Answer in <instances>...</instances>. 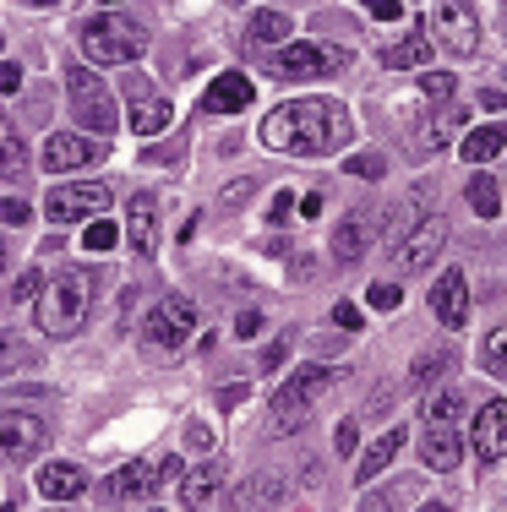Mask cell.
Segmentation results:
<instances>
[{
    "label": "cell",
    "mask_w": 507,
    "mask_h": 512,
    "mask_svg": "<svg viewBox=\"0 0 507 512\" xmlns=\"http://www.w3.org/2000/svg\"><path fill=\"white\" fill-rule=\"evenodd\" d=\"M262 142L273 153H300V158L333 153L349 142V115L333 99H289L262 120Z\"/></svg>",
    "instance_id": "6da1fadb"
},
{
    "label": "cell",
    "mask_w": 507,
    "mask_h": 512,
    "mask_svg": "<svg viewBox=\"0 0 507 512\" xmlns=\"http://www.w3.org/2000/svg\"><path fill=\"white\" fill-rule=\"evenodd\" d=\"M88 311H93V278L88 273H60L50 284V295L39 300V333L44 338H71L88 327Z\"/></svg>",
    "instance_id": "7a4b0ae2"
},
{
    "label": "cell",
    "mask_w": 507,
    "mask_h": 512,
    "mask_svg": "<svg viewBox=\"0 0 507 512\" xmlns=\"http://www.w3.org/2000/svg\"><path fill=\"white\" fill-rule=\"evenodd\" d=\"M77 44H82V55L99 60V66H126V60H137L142 50H148V39H142L137 22L110 17V11L82 22V28H77Z\"/></svg>",
    "instance_id": "3957f363"
},
{
    "label": "cell",
    "mask_w": 507,
    "mask_h": 512,
    "mask_svg": "<svg viewBox=\"0 0 507 512\" xmlns=\"http://www.w3.org/2000/svg\"><path fill=\"white\" fill-rule=\"evenodd\" d=\"M431 33L448 55H475L480 50V22H475V6L469 0H431Z\"/></svg>",
    "instance_id": "277c9868"
},
{
    "label": "cell",
    "mask_w": 507,
    "mask_h": 512,
    "mask_svg": "<svg viewBox=\"0 0 507 512\" xmlns=\"http://www.w3.org/2000/svg\"><path fill=\"white\" fill-rule=\"evenodd\" d=\"M66 88H71V109H77L82 126L99 131V137H110V126H115V99H110V88H104L93 71H82V66L66 71Z\"/></svg>",
    "instance_id": "5b68a950"
},
{
    "label": "cell",
    "mask_w": 507,
    "mask_h": 512,
    "mask_svg": "<svg viewBox=\"0 0 507 512\" xmlns=\"http://www.w3.org/2000/svg\"><path fill=\"white\" fill-rule=\"evenodd\" d=\"M328 387H333V371H328V365H300V371L289 376L279 393H273V420H279V425H295L300 414H306V404H317Z\"/></svg>",
    "instance_id": "8992f818"
},
{
    "label": "cell",
    "mask_w": 507,
    "mask_h": 512,
    "mask_svg": "<svg viewBox=\"0 0 507 512\" xmlns=\"http://www.w3.org/2000/svg\"><path fill=\"white\" fill-rule=\"evenodd\" d=\"M344 50H333V44H311V39H295L284 44L279 55H273V71H279L284 82H300V77H322V71H338L344 66Z\"/></svg>",
    "instance_id": "52a82bcc"
},
{
    "label": "cell",
    "mask_w": 507,
    "mask_h": 512,
    "mask_svg": "<svg viewBox=\"0 0 507 512\" xmlns=\"http://www.w3.org/2000/svg\"><path fill=\"white\" fill-rule=\"evenodd\" d=\"M180 474V458H137V463H126V469H115V480H110V502H137V496H153L164 480H175Z\"/></svg>",
    "instance_id": "ba28073f"
},
{
    "label": "cell",
    "mask_w": 507,
    "mask_h": 512,
    "mask_svg": "<svg viewBox=\"0 0 507 512\" xmlns=\"http://www.w3.org/2000/svg\"><path fill=\"white\" fill-rule=\"evenodd\" d=\"M110 186H55L50 202H44V213L55 218V224H88V218L110 213Z\"/></svg>",
    "instance_id": "9c48e42d"
},
{
    "label": "cell",
    "mask_w": 507,
    "mask_h": 512,
    "mask_svg": "<svg viewBox=\"0 0 507 512\" xmlns=\"http://www.w3.org/2000/svg\"><path fill=\"white\" fill-rule=\"evenodd\" d=\"M191 327H197V306L175 295V300H159V306L148 311L142 338H148V344H159V349H180L191 338Z\"/></svg>",
    "instance_id": "30bf717a"
},
{
    "label": "cell",
    "mask_w": 507,
    "mask_h": 512,
    "mask_svg": "<svg viewBox=\"0 0 507 512\" xmlns=\"http://www.w3.org/2000/svg\"><path fill=\"white\" fill-rule=\"evenodd\" d=\"M442 240H448V218H442V213H431V218H420V224L409 229L404 240H398L393 262L404 267V273H420V267H431V256L442 251Z\"/></svg>",
    "instance_id": "8fae6325"
},
{
    "label": "cell",
    "mask_w": 507,
    "mask_h": 512,
    "mask_svg": "<svg viewBox=\"0 0 507 512\" xmlns=\"http://www.w3.org/2000/svg\"><path fill=\"white\" fill-rule=\"evenodd\" d=\"M0 442H6V463H28L44 442H50V431H44V420H33V414L6 409V420H0Z\"/></svg>",
    "instance_id": "7c38bea8"
},
{
    "label": "cell",
    "mask_w": 507,
    "mask_h": 512,
    "mask_svg": "<svg viewBox=\"0 0 507 512\" xmlns=\"http://www.w3.org/2000/svg\"><path fill=\"white\" fill-rule=\"evenodd\" d=\"M431 316H437L442 327H464L469 322V284L458 267H448V273L431 284Z\"/></svg>",
    "instance_id": "4fadbf2b"
},
{
    "label": "cell",
    "mask_w": 507,
    "mask_h": 512,
    "mask_svg": "<svg viewBox=\"0 0 507 512\" xmlns=\"http://www.w3.org/2000/svg\"><path fill=\"white\" fill-rule=\"evenodd\" d=\"M469 447H475L480 463L507 458V404H486L475 414V431H469Z\"/></svg>",
    "instance_id": "5bb4252c"
},
{
    "label": "cell",
    "mask_w": 507,
    "mask_h": 512,
    "mask_svg": "<svg viewBox=\"0 0 507 512\" xmlns=\"http://www.w3.org/2000/svg\"><path fill=\"white\" fill-rule=\"evenodd\" d=\"M93 158H104L99 137H71V131H55V137L44 142V169H82V164H93Z\"/></svg>",
    "instance_id": "9a60e30c"
},
{
    "label": "cell",
    "mask_w": 507,
    "mask_h": 512,
    "mask_svg": "<svg viewBox=\"0 0 507 512\" xmlns=\"http://www.w3.org/2000/svg\"><path fill=\"white\" fill-rule=\"evenodd\" d=\"M251 99H257V82L240 77V71H224V77H213V88L202 93V109H208V115H240Z\"/></svg>",
    "instance_id": "2e32d148"
},
{
    "label": "cell",
    "mask_w": 507,
    "mask_h": 512,
    "mask_svg": "<svg viewBox=\"0 0 507 512\" xmlns=\"http://www.w3.org/2000/svg\"><path fill=\"white\" fill-rule=\"evenodd\" d=\"M284 502V480L279 474H251V480H240L235 491H229V512H268Z\"/></svg>",
    "instance_id": "e0dca14e"
},
{
    "label": "cell",
    "mask_w": 507,
    "mask_h": 512,
    "mask_svg": "<svg viewBox=\"0 0 507 512\" xmlns=\"http://www.w3.org/2000/svg\"><path fill=\"white\" fill-rule=\"evenodd\" d=\"M420 458H426L431 469H458V458H464L458 425H426V436H420Z\"/></svg>",
    "instance_id": "ac0fdd59"
},
{
    "label": "cell",
    "mask_w": 507,
    "mask_h": 512,
    "mask_svg": "<svg viewBox=\"0 0 507 512\" xmlns=\"http://www.w3.org/2000/svg\"><path fill=\"white\" fill-rule=\"evenodd\" d=\"M219 480H224L219 463H197V469L180 480V507H186V512H202V507L213 502V491H219Z\"/></svg>",
    "instance_id": "d6986e66"
},
{
    "label": "cell",
    "mask_w": 507,
    "mask_h": 512,
    "mask_svg": "<svg viewBox=\"0 0 507 512\" xmlns=\"http://www.w3.org/2000/svg\"><path fill=\"white\" fill-rule=\"evenodd\" d=\"M39 491L50 496V502H71V496L88 491V474H82L77 463H50V469L39 474Z\"/></svg>",
    "instance_id": "ffe728a7"
},
{
    "label": "cell",
    "mask_w": 507,
    "mask_h": 512,
    "mask_svg": "<svg viewBox=\"0 0 507 512\" xmlns=\"http://www.w3.org/2000/svg\"><path fill=\"white\" fill-rule=\"evenodd\" d=\"M175 120V109H169L164 99H148V93H131V131H142V137H159V131Z\"/></svg>",
    "instance_id": "44dd1931"
},
{
    "label": "cell",
    "mask_w": 507,
    "mask_h": 512,
    "mask_svg": "<svg viewBox=\"0 0 507 512\" xmlns=\"http://www.w3.org/2000/svg\"><path fill=\"white\" fill-rule=\"evenodd\" d=\"M126 240H131V251H137V256H148L153 240H159V218H153V202H148V197L131 202V213H126Z\"/></svg>",
    "instance_id": "7402d4cb"
},
{
    "label": "cell",
    "mask_w": 507,
    "mask_h": 512,
    "mask_svg": "<svg viewBox=\"0 0 507 512\" xmlns=\"http://www.w3.org/2000/svg\"><path fill=\"white\" fill-rule=\"evenodd\" d=\"M458 414H464V393L448 382V387H431L426 404H420V420L426 425H458Z\"/></svg>",
    "instance_id": "603a6c76"
},
{
    "label": "cell",
    "mask_w": 507,
    "mask_h": 512,
    "mask_svg": "<svg viewBox=\"0 0 507 512\" xmlns=\"http://www.w3.org/2000/svg\"><path fill=\"white\" fill-rule=\"evenodd\" d=\"M366 251H371V224L366 218H344V224L333 229V256L338 262H360Z\"/></svg>",
    "instance_id": "cb8c5ba5"
},
{
    "label": "cell",
    "mask_w": 507,
    "mask_h": 512,
    "mask_svg": "<svg viewBox=\"0 0 507 512\" xmlns=\"http://www.w3.org/2000/svg\"><path fill=\"white\" fill-rule=\"evenodd\" d=\"M404 442H409V431H382L377 442L366 447V458H360V480H377V474L398 458V447H404Z\"/></svg>",
    "instance_id": "d4e9b609"
},
{
    "label": "cell",
    "mask_w": 507,
    "mask_h": 512,
    "mask_svg": "<svg viewBox=\"0 0 507 512\" xmlns=\"http://www.w3.org/2000/svg\"><path fill=\"white\" fill-rule=\"evenodd\" d=\"M464 120H469V109H464V104L437 109V115L426 120V137H420V142H426V148H448V142L458 137V126H464Z\"/></svg>",
    "instance_id": "484cf974"
},
{
    "label": "cell",
    "mask_w": 507,
    "mask_h": 512,
    "mask_svg": "<svg viewBox=\"0 0 507 512\" xmlns=\"http://www.w3.org/2000/svg\"><path fill=\"white\" fill-rule=\"evenodd\" d=\"M279 39H289V17H279V11H257L246 28V44L251 50H273Z\"/></svg>",
    "instance_id": "4316f807"
},
{
    "label": "cell",
    "mask_w": 507,
    "mask_h": 512,
    "mask_svg": "<svg viewBox=\"0 0 507 512\" xmlns=\"http://www.w3.org/2000/svg\"><path fill=\"white\" fill-rule=\"evenodd\" d=\"M453 344H442V349H426V355H420L415 365H409V387H431L437 382L442 371H453Z\"/></svg>",
    "instance_id": "83f0119b"
},
{
    "label": "cell",
    "mask_w": 507,
    "mask_h": 512,
    "mask_svg": "<svg viewBox=\"0 0 507 512\" xmlns=\"http://www.w3.org/2000/svg\"><path fill=\"white\" fill-rule=\"evenodd\" d=\"M507 148V126H480L464 137V158L469 164H486V158H497Z\"/></svg>",
    "instance_id": "f1b7e54d"
},
{
    "label": "cell",
    "mask_w": 507,
    "mask_h": 512,
    "mask_svg": "<svg viewBox=\"0 0 507 512\" xmlns=\"http://www.w3.org/2000/svg\"><path fill=\"white\" fill-rule=\"evenodd\" d=\"M382 60H388L393 71H404V66H426V60H431V44L420 39V33H409L404 44H388V55H382Z\"/></svg>",
    "instance_id": "f546056e"
},
{
    "label": "cell",
    "mask_w": 507,
    "mask_h": 512,
    "mask_svg": "<svg viewBox=\"0 0 507 512\" xmlns=\"http://www.w3.org/2000/svg\"><path fill=\"white\" fill-rule=\"evenodd\" d=\"M469 207H475L480 218H497V207H502L497 180H491V175H475V180H469Z\"/></svg>",
    "instance_id": "4dcf8cb0"
},
{
    "label": "cell",
    "mask_w": 507,
    "mask_h": 512,
    "mask_svg": "<svg viewBox=\"0 0 507 512\" xmlns=\"http://www.w3.org/2000/svg\"><path fill=\"white\" fill-rule=\"evenodd\" d=\"M480 365H486L491 376H507V327H497V333L486 338V349H480Z\"/></svg>",
    "instance_id": "1f68e13d"
},
{
    "label": "cell",
    "mask_w": 507,
    "mask_h": 512,
    "mask_svg": "<svg viewBox=\"0 0 507 512\" xmlns=\"http://www.w3.org/2000/svg\"><path fill=\"white\" fill-rule=\"evenodd\" d=\"M82 246H88V251H110L115 246V224H110V218H93L88 235H82Z\"/></svg>",
    "instance_id": "d6a6232c"
},
{
    "label": "cell",
    "mask_w": 507,
    "mask_h": 512,
    "mask_svg": "<svg viewBox=\"0 0 507 512\" xmlns=\"http://www.w3.org/2000/svg\"><path fill=\"white\" fill-rule=\"evenodd\" d=\"M344 169H349V175H360V180H382V153H355Z\"/></svg>",
    "instance_id": "836d02e7"
},
{
    "label": "cell",
    "mask_w": 507,
    "mask_h": 512,
    "mask_svg": "<svg viewBox=\"0 0 507 512\" xmlns=\"http://www.w3.org/2000/svg\"><path fill=\"white\" fill-rule=\"evenodd\" d=\"M333 447L344 458H355V447H360V425L355 420H338V431H333Z\"/></svg>",
    "instance_id": "e575fe53"
},
{
    "label": "cell",
    "mask_w": 507,
    "mask_h": 512,
    "mask_svg": "<svg viewBox=\"0 0 507 512\" xmlns=\"http://www.w3.org/2000/svg\"><path fill=\"white\" fill-rule=\"evenodd\" d=\"M213 442H219V436H213V425H208V420H191V425H186V447H197V453H208Z\"/></svg>",
    "instance_id": "d590c367"
},
{
    "label": "cell",
    "mask_w": 507,
    "mask_h": 512,
    "mask_svg": "<svg viewBox=\"0 0 507 512\" xmlns=\"http://www.w3.org/2000/svg\"><path fill=\"white\" fill-rule=\"evenodd\" d=\"M360 6H366L371 17H382V22H398V17H404V0H360Z\"/></svg>",
    "instance_id": "8d00e7d4"
},
{
    "label": "cell",
    "mask_w": 507,
    "mask_h": 512,
    "mask_svg": "<svg viewBox=\"0 0 507 512\" xmlns=\"http://www.w3.org/2000/svg\"><path fill=\"white\" fill-rule=\"evenodd\" d=\"M420 88H426L431 99H453V77H448V71H431V77L420 82Z\"/></svg>",
    "instance_id": "74e56055"
},
{
    "label": "cell",
    "mask_w": 507,
    "mask_h": 512,
    "mask_svg": "<svg viewBox=\"0 0 507 512\" xmlns=\"http://www.w3.org/2000/svg\"><path fill=\"white\" fill-rule=\"evenodd\" d=\"M371 306H377V311H393L398 306V300H404V295H398V284H377V289H371Z\"/></svg>",
    "instance_id": "f35d334b"
},
{
    "label": "cell",
    "mask_w": 507,
    "mask_h": 512,
    "mask_svg": "<svg viewBox=\"0 0 507 512\" xmlns=\"http://www.w3.org/2000/svg\"><path fill=\"white\" fill-rule=\"evenodd\" d=\"M0 213H6V229H22V224H28V202H17V197H6V207H0Z\"/></svg>",
    "instance_id": "ab89813d"
},
{
    "label": "cell",
    "mask_w": 507,
    "mask_h": 512,
    "mask_svg": "<svg viewBox=\"0 0 507 512\" xmlns=\"http://www.w3.org/2000/svg\"><path fill=\"white\" fill-rule=\"evenodd\" d=\"M39 295V273H22L17 284H11V300H33Z\"/></svg>",
    "instance_id": "60d3db41"
},
{
    "label": "cell",
    "mask_w": 507,
    "mask_h": 512,
    "mask_svg": "<svg viewBox=\"0 0 507 512\" xmlns=\"http://www.w3.org/2000/svg\"><path fill=\"white\" fill-rule=\"evenodd\" d=\"M0 88H6V93H17V88H22V71H17V60H6V71H0Z\"/></svg>",
    "instance_id": "b9f144b4"
},
{
    "label": "cell",
    "mask_w": 507,
    "mask_h": 512,
    "mask_svg": "<svg viewBox=\"0 0 507 512\" xmlns=\"http://www.w3.org/2000/svg\"><path fill=\"white\" fill-rule=\"evenodd\" d=\"M333 322H338V327H360V311L344 300V306H333Z\"/></svg>",
    "instance_id": "7bdbcfd3"
},
{
    "label": "cell",
    "mask_w": 507,
    "mask_h": 512,
    "mask_svg": "<svg viewBox=\"0 0 507 512\" xmlns=\"http://www.w3.org/2000/svg\"><path fill=\"white\" fill-rule=\"evenodd\" d=\"M6 169H22V142L6 131Z\"/></svg>",
    "instance_id": "ee69618b"
},
{
    "label": "cell",
    "mask_w": 507,
    "mask_h": 512,
    "mask_svg": "<svg viewBox=\"0 0 507 512\" xmlns=\"http://www.w3.org/2000/svg\"><path fill=\"white\" fill-rule=\"evenodd\" d=\"M257 327H262V316H257V311H246V316H240V322H235V333H240V338H251V333H257Z\"/></svg>",
    "instance_id": "f6af8a7d"
},
{
    "label": "cell",
    "mask_w": 507,
    "mask_h": 512,
    "mask_svg": "<svg viewBox=\"0 0 507 512\" xmlns=\"http://www.w3.org/2000/svg\"><path fill=\"white\" fill-rule=\"evenodd\" d=\"M289 207H295V197H289V191H279V202H273V224H284Z\"/></svg>",
    "instance_id": "bcb514c9"
},
{
    "label": "cell",
    "mask_w": 507,
    "mask_h": 512,
    "mask_svg": "<svg viewBox=\"0 0 507 512\" xmlns=\"http://www.w3.org/2000/svg\"><path fill=\"white\" fill-rule=\"evenodd\" d=\"M240 398H246V382H229V387H224V404H229V409H235V404H240Z\"/></svg>",
    "instance_id": "7dc6e473"
},
{
    "label": "cell",
    "mask_w": 507,
    "mask_h": 512,
    "mask_svg": "<svg viewBox=\"0 0 507 512\" xmlns=\"http://www.w3.org/2000/svg\"><path fill=\"white\" fill-rule=\"evenodd\" d=\"M420 512H448V507H442V502H431V507H420Z\"/></svg>",
    "instance_id": "c3c4849f"
},
{
    "label": "cell",
    "mask_w": 507,
    "mask_h": 512,
    "mask_svg": "<svg viewBox=\"0 0 507 512\" xmlns=\"http://www.w3.org/2000/svg\"><path fill=\"white\" fill-rule=\"evenodd\" d=\"M33 6H60V0H33Z\"/></svg>",
    "instance_id": "681fc988"
},
{
    "label": "cell",
    "mask_w": 507,
    "mask_h": 512,
    "mask_svg": "<svg viewBox=\"0 0 507 512\" xmlns=\"http://www.w3.org/2000/svg\"><path fill=\"white\" fill-rule=\"evenodd\" d=\"M148 512H159V507H148Z\"/></svg>",
    "instance_id": "f907efd6"
}]
</instances>
